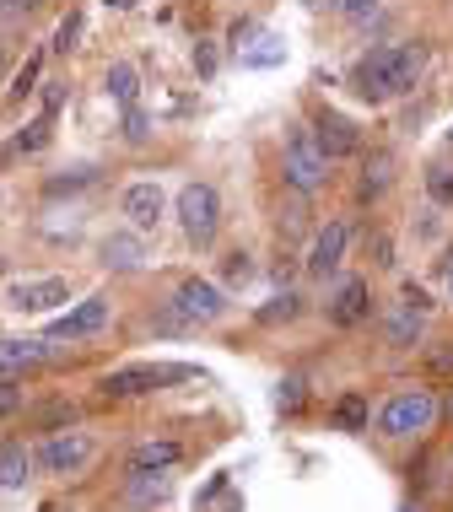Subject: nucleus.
Here are the masks:
<instances>
[{
  "instance_id": "obj_3",
  "label": "nucleus",
  "mask_w": 453,
  "mask_h": 512,
  "mask_svg": "<svg viewBox=\"0 0 453 512\" xmlns=\"http://www.w3.org/2000/svg\"><path fill=\"white\" fill-rule=\"evenodd\" d=\"M195 378V367H173V362H130V367H114L98 378V394L103 399H141V394H157L168 383H184Z\"/></svg>"
},
{
  "instance_id": "obj_13",
  "label": "nucleus",
  "mask_w": 453,
  "mask_h": 512,
  "mask_svg": "<svg viewBox=\"0 0 453 512\" xmlns=\"http://www.w3.org/2000/svg\"><path fill=\"white\" fill-rule=\"evenodd\" d=\"M324 313H329V324H335V329H356L367 313H373V286H367L362 275H346V281L329 292Z\"/></svg>"
},
{
  "instance_id": "obj_8",
  "label": "nucleus",
  "mask_w": 453,
  "mask_h": 512,
  "mask_svg": "<svg viewBox=\"0 0 453 512\" xmlns=\"http://www.w3.org/2000/svg\"><path fill=\"white\" fill-rule=\"evenodd\" d=\"M60 302H71V281H65V275H27V281L6 286L11 313H54Z\"/></svg>"
},
{
  "instance_id": "obj_33",
  "label": "nucleus",
  "mask_w": 453,
  "mask_h": 512,
  "mask_svg": "<svg viewBox=\"0 0 453 512\" xmlns=\"http://www.w3.org/2000/svg\"><path fill=\"white\" fill-rule=\"evenodd\" d=\"M335 6L346 11L351 22H367V17H373V11H378V0H335Z\"/></svg>"
},
{
  "instance_id": "obj_37",
  "label": "nucleus",
  "mask_w": 453,
  "mask_h": 512,
  "mask_svg": "<svg viewBox=\"0 0 453 512\" xmlns=\"http://www.w3.org/2000/svg\"><path fill=\"white\" fill-rule=\"evenodd\" d=\"M98 6H108V11H135V0H98Z\"/></svg>"
},
{
  "instance_id": "obj_28",
  "label": "nucleus",
  "mask_w": 453,
  "mask_h": 512,
  "mask_svg": "<svg viewBox=\"0 0 453 512\" xmlns=\"http://www.w3.org/2000/svg\"><path fill=\"white\" fill-rule=\"evenodd\" d=\"M335 426L362 432V426H367V399H362V394H346V399H340V405H335Z\"/></svg>"
},
{
  "instance_id": "obj_6",
  "label": "nucleus",
  "mask_w": 453,
  "mask_h": 512,
  "mask_svg": "<svg viewBox=\"0 0 453 512\" xmlns=\"http://www.w3.org/2000/svg\"><path fill=\"white\" fill-rule=\"evenodd\" d=\"M168 308L178 313V324H184V329H200V324H216V318L227 313V292L216 281H205V275H184V281L173 286Z\"/></svg>"
},
{
  "instance_id": "obj_41",
  "label": "nucleus",
  "mask_w": 453,
  "mask_h": 512,
  "mask_svg": "<svg viewBox=\"0 0 453 512\" xmlns=\"http://www.w3.org/2000/svg\"><path fill=\"white\" fill-rule=\"evenodd\" d=\"M0 71H6V38H0Z\"/></svg>"
},
{
  "instance_id": "obj_12",
  "label": "nucleus",
  "mask_w": 453,
  "mask_h": 512,
  "mask_svg": "<svg viewBox=\"0 0 453 512\" xmlns=\"http://www.w3.org/2000/svg\"><path fill=\"white\" fill-rule=\"evenodd\" d=\"M108 318H114V302H108V297H87V302H76L71 313L54 318L49 340H92V335H103V329H108Z\"/></svg>"
},
{
  "instance_id": "obj_31",
  "label": "nucleus",
  "mask_w": 453,
  "mask_h": 512,
  "mask_svg": "<svg viewBox=\"0 0 453 512\" xmlns=\"http://www.w3.org/2000/svg\"><path fill=\"white\" fill-rule=\"evenodd\" d=\"M38 103H44V114L54 119L65 108V81H44V87H38Z\"/></svg>"
},
{
  "instance_id": "obj_7",
  "label": "nucleus",
  "mask_w": 453,
  "mask_h": 512,
  "mask_svg": "<svg viewBox=\"0 0 453 512\" xmlns=\"http://www.w3.org/2000/svg\"><path fill=\"white\" fill-rule=\"evenodd\" d=\"M33 459H38L44 475H76V469H87V459H92V437L65 426V432H49L44 442H38Z\"/></svg>"
},
{
  "instance_id": "obj_21",
  "label": "nucleus",
  "mask_w": 453,
  "mask_h": 512,
  "mask_svg": "<svg viewBox=\"0 0 453 512\" xmlns=\"http://www.w3.org/2000/svg\"><path fill=\"white\" fill-rule=\"evenodd\" d=\"M389 178H394V157H389V151H373V157H367V168H362V189H356V195L378 200L383 189H389Z\"/></svg>"
},
{
  "instance_id": "obj_20",
  "label": "nucleus",
  "mask_w": 453,
  "mask_h": 512,
  "mask_svg": "<svg viewBox=\"0 0 453 512\" xmlns=\"http://www.w3.org/2000/svg\"><path fill=\"white\" fill-rule=\"evenodd\" d=\"M49 141H54V119L38 114V119H27L22 130H17V141L6 146V157H33V151H44Z\"/></svg>"
},
{
  "instance_id": "obj_18",
  "label": "nucleus",
  "mask_w": 453,
  "mask_h": 512,
  "mask_svg": "<svg viewBox=\"0 0 453 512\" xmlns=\"http://www.w3.org/2000/svg\"><path fill=\"white\" fill-rule=\"evenodd\" d=\"M103 265L130 275L146 265V248H141V232H114V238H103Z\"/></svg>"
},
{
  "instance_id": "obj_42",
  "label": "nucleus",
  "mask_w": 453,
  "mask_h": 512,
  "mask_svg": "<svg viewBox=\"0 0 453 512\" xmlns=\"http://www.w3.org/2000/svg\"><path fill=\"white\" fill-rule=\"evenodd\" d=\"M448 146H453V124H448Z\"/></svg>"
},
{
  "instance_id": "obj_35",
  "label": "nucleus",
  "mask_w": 453,
  "mask_h": 512,
  "mask_svg": "<svg viewBox=\"0 0 453 512\" xmlns=\"http://www.w3.org/2000/svg\"><path fill=\"white\" fill-rule=\"evenodd\" d=\"M254 265H249V254H227V281H249Z\"/></svg>"
},
{
  "instance_id": "obj_15",
  "label": "nucleus",
  "mask_w": 453,
  "mask_h": 512,
  "mask_svg": "<svg viewBox=\"0 0 453 512\" xmlns=\"http://www.w3.org/2000/svg\"><path fill=\"white\" fill-rule=\"evenodd\" d=\"M49 367V340H0V378H27Z\"/></svg>"
},
{
  "instance_id": "obj_2",
  "label": "nucleus",
  "mask_w": 453,
  "mask_h": 512,
  "mask_svg": "<svg viewBox=\"0 0 453 512\" xmlns=\"http://www.w3.org/2000/svg\"><path fill=\"white\" fill-rule=\"evenodd\" d=\"M437 421H443V399H437L432 389H405L378 410V437H394V442L427 437Z\"/></svg>"
},
{
  "instance_id": "obj_40",
  "label": "nucleus",
  "mask_w": 453,
  "mask_h": 512,
  "mask_svg": "<svg viewBox=\"0 0 453 512\" xmlns=\"http://www.w3.org/2000/svg\"><path fill=\"white\" fill-rule=\"evenodd\" d=\"M302 6H313V11H319V6H335V0H302Z\"/></svg>"
},
{
  "instance_id": "obj_39",
  "label": "nucleus",
  "mask_w": 453,
  "mask_h": 512,
  "mask_svg": "<svg viewBox=\"0 0 453 512\" xmlns=\"http://www.w3.org/2000/svg\"><path fill=\"white\" fill-rule=\"evenodd\" d=\"M443 415H448V421H453V389H448V399H443Z\"/></svg>"
},
{
  "instance_id": "obj_17",
  "label": "nucleus",
  "mask_w": 453,
  "mask_h": 512,
  "mask_svg": "<svg viewBox=\"0 0 453 512\" xmlns=\"http://www.w3.org/2000/svg\"><path fill=\"white\" fill-rule=\"evenodd\" d=\"M33 469H38L33 448H27V442H6V448H0V491H22L27 480H33Z\"/></svg>"
},
{
  "instance_id": "obj_30",
  "label": "nucleus",
  "mask_w": 453,
  "mask_h": 512,
  "mask_svg": "<svg viewBox=\"0 0 453 512\" xmlns=\"http://www.w3.org/2000/svg\"><path fill=\"white\" fill-rule=\"evenodd\" d=\"M119 135H125L130 146H141L146 135H151V119H146V108H141V103H135V108H125V130H119Z\"/></svg>"
},
{
  "instance_id": "obj_26",
  "label": "nucleus",
  "mask_w": 453,
  "mask_h": 512,
  "mask_svg": "<svg viewBox=\"0 0 453 512\" xmlns=\"http://www.w3.org/2000/svg\"><path fill=\"white\" fill-rule=\"evenodd\" d=\"M38 71H44V54H27L22 71H17V81H11V103L33 98V92H38Z\"/></svg>"
},
{
  "instance_id": "obj_11",
  "label": "nucleus",
  "mask_w": 453,
  "mask_h": 512,
  "mask_svg": "<svg viewBox=\"0 0 453 512\" xmlns=\"http://www.w3.org/2000/svg\"><path fill=\"white\" fill-rule=\"evenodd\" d=\"M308 135L319 141V151L329 162H346V157H356L362 151V130L346 119V114H335V108H319L313 114V124H308Z\"/></svg>"
},
{
  "instance_id": "obj_5",
  "label": "nucleus",
  "mask_w": 453,
  "mask_h": 512,
  "mask_svg": "<svg viewBox=\"0 0 453 512\" xmlns=\"http://www.w3.org/2000/svg\"><path fill=\"white\" fill-rule=\"evenodd\" d=\"M281 178L297 189V195H313V189L329 184V157L319 151V141L308 135V124H297L281 146Z\"/></svg>"
},
{
  "instance_id": "obj_1",
  "label": "nucleus",
  "mask_w": 453,
  "mask_h": 512,
  "mask_svg": "<svg viewBox=\"0 0 453 512\" xmlns=\"http://www.w3.org/2000/svg\"><path fill=\"white\" fill-rule=\"evenodd\" d=\"M421 71H427V44H378L351 65V92L362 103H394L416 92Z\"/></svg>"
},
{
  "instance_id": "obj_19",
  "label": "nucleus",
  "mask_w": 453,
  "mask_h": 512,
  "mask_svg": "<svg viewBox=\"0 0 453 512\" xmlns=\"http://www.w3.org/2000/svg\"><path fill=\"white\" fill-rule=\"evenodd\" d=\"M103 87H108V98H114V108H135V103H141V76H135L130 60H114V65H108Z\"/></svg>"
},
{
  "instance_id": "obj_22",
  "label": "nucleus",
  "mask_w": 453,
  "mask_h": 512,
  "mask_svg": "<svg viewBox=\"0 0 453 512\" xmlns=\"http://www.w3.org/2000/svg\"><path fill=\"white\" fill-rule=\"evenodd\" d=\"M27 421H33V432H65V426H76V405L54 399L44 410H27Z\"/></svg>"
},
{
  "instance_id": "obj_27",
  "label": "nucleus",
  "mask_w": 453,
  "mask_h": 512,
  "mask_svg": "<svg viewBox=\"0 0 453 512\" xmlns=\"http://www.w3.org/2000/svg\"><path fill=\"white\" fill-rule=\"evenodd\" d=\"M22 410H27V389H22V378H0V421H17Z\"/></svg>"
},
{
  "instance_id": "obj_29",
  "label": "nucleus",
  "mask_w": 453,
  "mask_h": 512,
  "mask_svg": "<svg viewBox=\"0 0 453 512\" xmlns=\"http://www.w3.org/2000/svg\"><path fill=\"white\" fill-rule=\"evenodd\" d=\"M81 44V11H65V17H60V27H54V54H71Z\"/></svg>"
},
{
  "instance_id": "obj_32",
  "label": "nucleus",
  "mask_w": 453,
  "mask_h": 512,
  "mask_svg": "<svg viewBox=\"0 0 453 512\" xmlns=\"http://www.w3.org/2000/svg\"><path fill=\"white\" fill-rule=\"evenodd\" d=\"M297 405H302V383H297V378H286V383H281V394H276V410H281V415H292Z\"/></svg>"
},
{
  "instance_id": "obj_34",
  "label": "nucleus",
  "mask_w": 453,
  "mask_h": 512,
  "mask_svg": "<svg viewBox=\"0 0 453 512\" xmlns=\"http://www.w3.org/2000/svg\"><path fill=\"white\" fill-rule=\"evenodd\" d=\"M400 302H410V308H416V313H432V297L421 292L416 281H405V286H400Z\"/></svg>"
},
{
  "instance_id": "obj_25",
  "label": "nucleus",
  "mask_w": 453,
  "mask_h": 512,
  "mask_svg": "<svg viewBox=\"0 0 453 512\" xmlns=\"http://www.w3.org/2000/svg\"><path fill=\"white\" fill-rule=\"evenodd\" d=\"M259 44H265V49H238V60L254 65V71H259V65H281L286 60V49H281L276 33H259Z\"/></svg>"
},
{
  "instance_id": "obj_23",
  "label": "nucleus",
  "mask_w": 453,
  "mask_h": 512,
  "mask_svg": "<svg viewBox=\"0 0 453 512\" xmlns=\"http://www.w3.org/2000/svg\"><path fill=\"white\" fill-rule=\"evenodd\" d=\"M297 313H302V297H297V292H281V297H270V302H265V308H259L254 318H259L265 329H276V324H292Z\"/></svg>"
},
{
  "instance_id": "obj_9",
  "label": "nucleus",
  "mask_w": 453,
  "mask_h": 512,
  "mask_svg": "<svg viewBox=\"0 0 453 512\" xmlns=\"http://www.w3.org/2000/svg\"><path fill=\"white\" fill-rule=\"evenodd\" d=\"M346 248H351V221H340V216H329L319 232H313V248H308V275H319V281H329L340 265H346Z\"/></svg>"
},
{
  "instance_id": "obj_16",
  "label": "nucleus",
  "mask_w": 453,
  "mask_h": 512,
  "mask_svg": "<svg viewBox=\"0 0 453 512\" xmlns=\"http://www.w3.org/2000/svg\"><path fill=\"white\" fill-rule=\"evenodd\" d=\"M421 329H427V313H416L410 302H394L389 324H383V335H389L394 351H416L421 345Z\"/></svg>"
},
{
  "instance_id": "obj_38",
  "label": "nucleus",
  "mask_w": 453,
  "mask_h": 512,
  "mask_svg": "<svg viewBox=\"0 0 453 512\" xmlns=\"http://www.w3.org/2000/svg\"><path fill=\"white\" fill-rule=\"evenodd\" d=\"M443 275H448V302H453V248H448V259H443Z\"/></svg>"
},
{
  "instance_id": "obj_4",
  "label": "nucleus",
  "mask_w": 453,
  "mask_h": 512,
  "mask_svg": "<svg viewBox=\"0 0 453 512\" xmlns=\"http://www.w3.org/2000/svg\"><path fill=\"white\" fill-rule=\"evenodd\" d=\"M178 227H184V238L195 248H211L216 232H222V195H216V184H184L178 189Z\"/></svg>"
},
{
  "instance_id": "obj_36",
  "label": "nucleus",
  "mask_w": 453,
  "mask_h": 512,
  "mask_svg": "<svg viewBox=\"0 0 453 512\" xmlns=\"http://www.w3.org/2000/svg\"><path fill=\"white\" fill-rule=\"evenodd\" d=\"M195 71H200V76H211V71H216V49H211V44H200V49H195Z\"/></svg>"
},
{
  "instance_id": "obj_14",
  "label": "nucleus",
  "mask_w": 453,
  "mask_h": 512,
  "mask_svg": "<svg viewBox=\"0 0 453 512\" xmlns=\"http://www.w3.org/2000/svg\"><path fill=\"white\" fill-rule=\"evenodd\" d=\"M178 459H184V442H178V437H146V442H135V448H130L125 469H130V480L135 475H168Z\"/></svg>"
},
{
  "instance_id": "obj_10",
  "label": "nucleus",
  "mask_w": 453,
  "mask_h": 512,
  "mask_svg": "<svg viewBox=\"0 0 453 512\" xmlns=\"http://www.w3.org/2000/svg\"><path fill=\"white\" fill-rule=\"evenodd\" d=\"M119 211H125L130 221V232H157L162 227V216H168V195H162V184H151V178H135V184L119 195Z\"/></svg>"
},
{
  "instance_id": "obj_24",
  "label": "nucleus",
  "mask_w": 453,
  "mask_h": 512,
  "mask_svg": "<svg viewBox=\"0 0 453 512\" xmlns=\"http://www.w3.org/2000/svg\"><path fill=\"white\" fill-rule=\"evenodd\" d=\"M427 200L443 211V205H453V168L448 162H432L427 168Z\"/></svg>"
}]
</instances>
